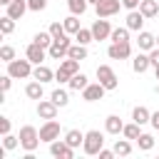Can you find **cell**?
I'll list each match as a JSON object with an SVG mask.
<instances>
[{
	"label": "cell",
	"instance_id": "1",
	"mask_svg": "<svg viewBox=\"0 0 159 159\" xmlns=\"http://www.w3.org/2000/svg\"><path fill=\"white\" fill-rule=\"evenodd\" d=\"M102 147H104V134H102L99 129H89V132H84V142H82V152H84V154L94 157V154H99Z\"/></svg>",
	"mask_w": 159,
	"mask_h": 159
},
{
	"label": "cell",
	"instance_id": "2",
	"mask_svg": "<svg viewBox=\"0 0 159 159\" xmlns=\"http://www.w3.org/2000/svg\"><path fill=\"white\" fill-rule=\"evenodd\" d=\"M17 137H20V147H22L25 152H35V149H37V144L42 142V139H40V132H37L32 124H25V127L20 129V134H17Z\"/></svg>",
	"mask_w": 159,
	"mask_h": 159
},
{
	"label": "cell",
	"instance_id": "3",
	"mask_svg": "<svg viewBox=\"0 0 159 159\" xmlns=\"http://www.w3.org/2000/svg\"><path fill=\"white\" fill-rule=\"evenodd\" d=\"M7 75L15 77V80H25V77L32 75V62L27 57L25 60H12V62H7Z\"/></svg>",
	"mask_w": 159,
	"mask_h": 159
},
{
	"label": "cell",
	"instance_id": "4",
	"mask_svg": "<svg viewBox=\"0 0 159 159\" xmlns=\"http://www.w3.org/2000/svg\"><path fill=\"white\" fill-rule=\"evenodd\" d=\"M70 47H72V40L65 35V37H57V40L47 47V55H50L52 60H65L67 52H70Z\"/></svg>",
	"mask_w": 159,
	"mask_h": 159
},
{
	"label": "cell",
	"instance_id": "5",
	"mask_svg": "<svg viewBox=\"0 0 159 159\" xmlns=\"http://www.w3.org/2000/svg\"><path fill=\"white\" fill-rule=\"evenodd\" d=\"M97 82H102L104 89H117V84H119V80H117V75H114V70L109 65L97 67Z\"/></svg>",
	"mask_w": 159,
	"mask_h": 159
},
{
	"label": "cell",
	"instance_id": "6",
	"mask_svg": "<svg viewBox=\"0 0 159 159\" xmlns=\"http://www.w3.org/2000/svg\"><path fill=\"white\" fill-rule=\"evenodd\" d=\"M119 7H124V5H122V0H99V2L94 5L97 17H112V15H117V12H119Z\"/></svg>",
	"mask_w": 159,
	"mask_h": 159
},
{
	"label": "cell",
	"instance_id": "7",
	"mask_svg": "<svg viewBox=\"0 0 159 159\" xmlns=\"http://www.w3.org/2000/svg\"><path fill=\"white\" fill-rule=\"evenodd\" d=\"M40 139H42V142H47V144H52L55 139H60V122L47 119V122L40 127Z\"/></svg>",
	"mask_w": 159,
	"mask_h": 159
},
{
	"label": "cell",
	"instance_id": "8",
	"mask_svg": "<svg viewBox=\"0 0 159 159\" xmlns=\"http://www.w3.org/2000/svg\"><path fill=\"white\" fill-rule=\"evenodd\" d=\"M50 154L57 157V159H72L75 157V147H70L65 139H55L50 144Z\"/></svg>",
	"mask_w": 159,
	"mask_h": 159
},
{
	"label": "cell",
	"instance_id": "9",
	"mask_svg": "<svg viewBox=\"0 0 159 159\" xmlns=\"http://www.w3.org/2000/svg\"><path fill=\"white\" fill-rule=\"evenodd\" d=\"M104 92H107V89H104L102 82H89V84L82 89V99H84V102H97V99L104 97Z\"/></svg>",
	"mask_w": 159,
	"mask_h": 159
},
{
	"label": "cell",
	"instance_id": "10",
	"mask_svg": "<svg viewBox=\"0 0 159 159\" xmlns=\"http://www.w3.org/2000/svg\"><path fill=\"white\" fill-rule=\"evenodd\" d=\"M107 55H109L112 60H127V57L132 55V45H129V42H112V45L107 47Z\"/></svg>",
	"mask_w": 159,
	"mask_h": 159
},
{
	"label": "cell",
	"instance_id": "11",
	"mask_svg": "<svg viewBox=\"0 0 159 159\" xmlns=\"http://www.w3.org/2000/svg\"><path fill=\"white\" fill-rule=\"evenodd\" d=\"M92 35H94V40H107L109 35H112V25L104 20V17H97L94 22H92Z\"/></svg>",
	"mask_w": 159,
	"mask_h": 159
},
{
	"label": "cell",
	"instance_id": "12",
	"mask_svg": "<svg viewBox=\"0 0 159 159\" xmlns=\"http://www.w3.org/2000/svg\"><path fill=\"white\" fill-rule=\"evenodd\" d=\"M37 114H40V119H55L57 117V104L52 99H37Z\"/></svg>",
	"mask_w": 159,
	"mask_h": 159
},
{
	"label": "cell",
	"instance_id": "13",
	"mask_svg": "<svg viewBox=\"0 0 159 159\" xmlns=\"http://www.w3.org/2000/svg\"><path fill=\"white\" fill-rule=\"evenodd\" d=\"M45 55H47V50L42 47V45H37V42H32V45H27V50H25V57L32 62V65H42V60H45Z\"/></svg>",
	"mask_w": 159,
	"mask_h": 159
},
{
	"label": "cell",
	"instance_id": "14",
	"mask_svg": "<svg viewBox=\"0 0 159 159\" xmlns=\"http://www.w3.org/2000/svg\"><path fill=\"white\" fill-rule=\"evenodd\" d=\"M30 10V5H27V0H12L10 5H7V12L5 15H10V17H15V20H20L25 12Z\"/></svg>",
	"mask_w": 159,
	"mask_h": 159
},
{
	"label": "cell",
	"instance_id": "15",
	"mask_svg": "<svg viewBox=\"0 0 159 159\" xmlns=\"http://www.w3.org/2000/svg\"><path fill=\"white\" fill-rule=\"evenodd\" d=\"M144 15H142V10H129V15H127V27L129 30H134V32H139L142 30V25H144Z\"/></svg>",
	"mask_w": 159,
	"mask_h": 159
},
{
	"label": "cell",
	"instance_id": "16",
	"mask_svg": "<svg viewBox=\"0 0 159 159\" xmlns=\"http://www.w3.org/2000/svg\"><path fill=\"white\" fill-rule=\"evenodd\" d=\"M137 45H139V50H154V47H157V37H154L152 32H147V30H139Z\"/></svg>",
	"mask_w": 159,
	"mask_h": 159
},
{
	"label": "cell",
	"instance_id": "17",
	"mask_svg": "<svg viewBox=\"0 0 159 159\" xmlns=\"http://www.w3.org/2000/svg\"><path fill=\"white\" fill-rule=\"evenodd\" d=\"M152 67V62H149V55H144V52H139L134 60H132V70L137 72V75H142V72H147Z\"/></svg>",
	"mask_w": 159,
	"mask_h": 159
},
{
	"label": "cell",
	"instance_id": "18",
	"mask_svg": "<svg viewBox=\"0 0 159 159\" xmlns=\"http://www.w3.org/2000/svg\"><path fill=\"white\" fill-rule=\"evenodd\" d=\"M139 10H142L144 17H157L159 15V2L157 0H142L139 2Z\"/></svg>",
	"mask_w": 159,
	"mask_h": 159
},
{
	"label": "cell",
	"instance_id": "19",
	"mask_svg": "<svg viewBox=\"0 0 159 159\" xmlns=\"http://www.w3.org/2000/svg\"><path fill=\"white\" fill-rule=\"evenodd\" d=\"M32 77L45 84V82H52V80H55V72H52L50 67H45V65H37V67L32 70Z\"/></svg>",
	"mask_w": 159,
	"mask_h": 159
},
{
	"label": "cell",
	"instance_id": "20",
	"mask_svg": "<svg viewBox=\"0 0 159 159\" xmlns=\"http://www.w3.org/2000/svg\"><path fill=\"white\" fill-rule=\"evenodd\" d=\"M104 129H107L109 134H119V132L124 129V122H122L117 114H109V117L104 119Z\"/></svg>",
	"mask_w": 159,
	"mask_h": 159
},
{
	"label": "cell",
	"instance_id": "21",
	"mask_svg": "<svg viewBox=\"0 0 159 159\" xmlns=\"http://www.w3.org/2000/svg\"><path fill=\"white\" fill-rule=\"evenodd\" d=\"M132 119H134L137 124H147V122H152V112H149L147 107H142V104H139V107H134V109H132Z\"/></svg>",
	"mask_w": 159,
	"mask_h": 159
},
{
	"label": "cell",
	"instance_id": "22",
	"mask_svg": "<svg viewBox=\"0 0 159 159\" xmlns=\"http://www.w3.org/2000/svg\"><path fill=\"white\" fill-rule=\"evenodd\" d=\"M67 84H70V89H75V92H82V89L89 84V80H87V75L77 72V75H72V80H70Z\"/></svg>",
	"mask_w": 159,
	"mask_h": 159
},
{
	"label": "cell",
	"instance_id": "23",
	"mask_svg": "<svg viewBox=\"0 0 159 159\" xmlns=\"http://www.w3.org/2000/svg\"><path fill=\"white\" fill-rule=\"evenodd\" d=\"M25 94H27L30 99H42V94H45V89H42V82H40V80L30 82V84L25 87Z\"/></svg>",
	"mask_w": 159,
	"mask_h": 159
},
{
	"label": "cell",
	"instance_id": "24",
	"mask_svg": "<svg viewBox=\"0 0 159 159\" xmlns=\"http://www.w3.org/2000/svg\"><path fill=\"white\" fill-rule=\"evenodd\" d=\"M65 142H67L70 147H75V149H77V147L84 142V132H80V129H70V132L65 134Z\"/></svg>",
	"mask_w": 159,
	"mask_h": 159
},
{
	"label": "cell",
	"instance_id": "25",
	"mask_svg": "<svg viewBox=\"0 0 159 159\" xmlns=\"http://www.w3.org/2000/svg\"><path fill=\"white\" fill-rule=\"evenodd\" d=\"M112 149H114V154H117V157H129V154H132V144H129V139H127V137H124V139H117Z\"/></svg>",
	"mask_w": 159,
	"mask_h": 159
},
{
	"label": "cell",
	"instance_id": "26",
	"mask_svg": "<svg viewBox=\"0 0 159 159\" xmlns=\"http://www.w3.org/2000/svg\"><path fill=\"white\" fill-rule=\"evenodd\" d=\"M109 40L112 42H129V27L127 25L124 27H114L112 35H109Z\"/></svg>",
	"mask_w": 159,
	"mask_h": 159
},
{
	"label": "cell",
	"instance_id": "27",
	"mask_svg": "<svg viewBox=\"0 0 159 159\" xmlns=\"http://www.w3.org/2000/svg\"><path fill=\"white\" fill-rule=\"evenodd\" d=\"M67 57H72V60H84V57H87V45H80V42H75V45L70 47Z\"/></svg>",
	"mask_w": 159,
	"mask_h": 159
},
{
	"label": "cell",
	"instance_id": "28",
	"mask_svg": "<svg viewBox=\"0 0 159 159\" xmlns=\"http://www.w3.org/2000/svg\"><path fill=\"white\" fill-rule=\"evenodd\" d=\"M60 67L67 72V75H77L80 72V60H72V57H65L62 62H60Z\"/></svg>",
	"mask_w": 159,
	"mask_h": 159
},
{
	"label": "cell",
	"instance_id": "29",
	"mask_svg": "<svg viewBox=\"0 0 159 159\" xmlns=\"http://www.w3.org/2000/svg\"><path fill=\"white\" fill-rule=\"evenodd\" d=\"M87 5H89V0H67V7L72 15H82L87 10Z\"/></svg>",
	"mask_w": 159,
	"mask_h": 159
},
{
	"label": "cell",
	"instance_id": "30",
	"mask_svg": "<svg viewBox=\"0 0 159 159\" xmlns=\"http://www.w3.org/2000/svg\"><path fill=\"white\" fill-rule=\"evenodd\" d=\"M62 25H65L67 35H77V30H80V20H77V15H70V17H65V20H62Z\"/></svg>",
	"mask_w": 159,
	"mask_h": 159
},
{
	"label": "cell",
	"instance_id": "31",
	"mask_svg": "<svg viewBox=\"0 0 159 159\" xmlns=\"http://www.w3.org/2000/svg\"><path fill=\"white\" fill-rule=\"evenodd\" d=\"M32 42H37V45H42V47L47 50V47H50V45L55 42V37L50 35V30H47V32H42V30H40V32H37V35L32 37Z\"/></svg>",
	"mask_w": 159,
	"mask_h": 159
},
{
	"label": "cell",
	"instance_id": "32",
	"mask_svg": "<svg viewBox=\"0 0 159 159\" xmlns=\"http://www.w3.org/2000/svg\"><path fill=\"white\" fill-rule=\"evenodd\" d=\"M50 99H52L57 107H67V102H70V94H67L65 89H55V92L50 94Z\"/></svg>",
	"mask_w": 159,
	"mask_h": 159
},
{
	"label": "cell",
	"instance_id": "33",
	"mask_svg": "<svg viewBox=\"0 0 159 159\" xmlns=\"http://www.w3.org/2000/svg\"><path fill=\"white\" fill-rule=\"evenodd\" d=\"M139 127H142V124H137V122L132 119V124H124L122 134H124L127 139H139V134H142V132H139Z\"/></svg>",
	"mask_w": 159,
	"mask_h": 159
},
{
	"label": "cell",
	"instance_id": "34",
	"mask_svg": "<svg viewBox=\"0 0 159 159\" xmlns=\"http://www.w3.org/2000/svg\"><path fill=\"white\" fill-rule=\"evenodd\" d=\"M75 40H77L80 45H89V42L94 40V35H92V30H87V27H80V30H77V35H75Z\"/></svg>",
	"mask_w": 159,
	"mask_h": 159
},
{
	"label": "cell",
	"instance_id": "35",
	"mask_svg": "<svg viewBox=\"0 0 159 159\" xmlns=\"http://www.w3.org/2000/svg\"><path fill=\"white\" fill-rule=\"evenodd\" d=\"M12 30H15V17H10V15L0 17V32L2 35H10Z\"/></svg>",
	"mask_w": 159,
	"mask_h": 159
},
{
	"label": "cell",
	"instance_id": "36",
	"mask_svg": "<svg viewBox=\"0 0 159 159\" xmlns=\"http://www.w3.org/2000/svg\"><path fill=\"white\" fill-rule=\"evenodd\" d=\"M137 144H139V149H142V152H149V149L154 147V137H152V134H139Z\"/></svg>",
	"mask_w": 159,
	"mask_h": 159
},
{
	"label": "cell",
	"instance_id": "37",
	"mask_svg": "<svg viewBox=\"0 0 159 159\" xmlns=\"http://www.w3.org/2000/svg\"><path fill=\"white\" fill-rule=\"evenodd\" d=\"M0 60H2V62H12V60H15V47L2 45V47H0Z\"/></svg>",
	"mask_w": 159,
	"mask_h": 159
},
{
	"label": "cell",
	"instance_id": "38",
	"mask_svg": "<svg viewBox=\"0 0 159 159\" xmlns=\"http://www.w3.org/2000/svg\"><path fill=\"white\" fill-rule=\"evenodd\" d=\"M50 35L57 40V37H65V35H67V30H65V25H62V22H52V25H50Z\"/></svg>",
	"mask_w": 159,
	"mask_h": 159
},
{
	"label": "cell",
	"instance_id": "39",
	"mask_svg": "<svg viewBox=\"0 0 159 159\" xmlns=\"http://www.w3.org/2000/svg\"><path fill=\"white\" fill-rule=\"evenodd\" d=\"M20 144V137H12V134H2V147L10 152V149H15Z\"/></svg>",
	"mask_w": 159,
	"mask_h": 159
},
{
	"label": "cell",
	"instance_id": "40",
	"mask_svg": "<svg viewBox=\"0 0 159 159\" xmlns=\"http://www.w3.org/2000/svg\"><path fill=\"white\" fill-rule=\"evenodd\" d=\"M72 80V75H67L62 67H57V72H55V82H60V84H65V82H70Z\"/></svg>",
	"mask_w": 159,
	"mask_h": 159
},
{
	"label": "cell",
	"instance_id": "41",
	"mask_svg": "<svg viewBox=\"0 0 159 159\" xmlns=\"http://www.w3.org/2000/svg\"><path fill=\"white\" fill-rule=\"evenodd\" d=\"M27 5H30V10H32V12H40V10H45V7H47V0H27Z\"/></svg>",
	"mask_w": 159,
	"mask_h": 159
},
{
	"label": "cell",
	"instance_id": "42",
	"mask_svg": "<svg viewBox=\"0 0 159 159\" xmlns=\"http://www.w3.org/2000/svg\"><path fill=\"white\" fill-rule=\"evenodd\" d=\"M12 80L15 77H10V75H5V77H0V89H2V94L10 89V84H12Z\"/></svg>",
	"mask_w": 159,
	"mask_h": 159
},
{
	"label": "cell",
	"instance_id": "43",
	"mask_svg": "<svg viewBox=\"0 0 159 159\" xmlns=\"http://www.w3.org/2000/svg\"><path fill=\"white\" fill-rule=\"evenodd\" d=\"M149 62H152V67H159V47L149 50Z\"/></svg>",
	"mask_w": 159,
	"mask_h": 159
},
{
	"label": "cell",
	"instance_id": "44",
	"mask_svg": "<svg viewBox=\"0 0 159 159\" xmlns=\"http://www.w3.org/2000/svg\"><path fill=\"white\" fill-rule=\"evenodd\" d=\"M0 134H10V119L0 117Z\"/></svg>",
	"mask_w": 159,
	"mask_h": 159
},
{
	"label": "cell",
	"instance_id": "45",
	"mask_svg": "<svg viewBox=\"0 0 159 159\" xmlns=\"http://www.w3.org/2000/svg\"><path fill=\"white\" fill-rule=\"evenodd\" d=\"M97 157H99V159H112V157H114V149H104V147H102Z\"/></svg>",
	"mask_w": 159,
	"mask_h": 159
},
{
	"label": "cell",
	"instance_id": "46",
	"mask_svg": "<svg viewBox=\"0 0 159 159\" xmlns=\"http://www.w3.org/2000/svg\"><path fill=\"white\" fill-rule=\"evenodd\" d=\"M139 2H142V0H122V5H124L127 10H137V7H139Z\"/></svg>",
	"mask_w": 159,
	"mask_h": 159
},
{
	"label": "cell",
	"instance_id": "47",
	"mask_svg": "<svg viewBox=\"0 0 159 159\" xmlns=\"http://www.w3.org/2000/svg\"><path fill=\"white\" fill-rule=\"evenodd\" d=\"M152 127H154V129L159 132V109H157V112L152 114Z\"/></svg>",
	"mask_w": 159,
	"mask_h": 159
},
{
	"label": "cell",
	"instance_id": "48",
	"mask_svg": "<svg viewBox=\"0 0 159 159\" xmlns=\"http://www.w3.org/2000/svg\"><path fill=\"white\" fill-rule=\"evenodd\" d=\"M10 2H12V0H0V5H5V7H7Z\"/></svg>",
	"mask_w": 159,
	"mask_h": 159
},
{
	"label": "cell",
	"instance_id": "49",
	"mask_svg": "<svg viewBox=\"0 0 159 159\" xmlns=\"http://www.w3.org/2000/svg\"><path fill=\"white\" fill-rule=\"evenodd\" d=\"M154 72H157V80H159V67H154Z\"/></svg>",
	"mask_w": 159,
	"mask_h": 159
},
{
	"label": "cell",
	"instance_id": "50",
	"mask_svg": "<svg viewBox=\"0 0 159 159\" xmlns=\"http://www.w3.org/2000/svg\"><path fill=\"white\" fill-rule=\"evenodd\" d=\"M89 2H92V5H97V0H89Z\"/></svg>",
	"mask_w": 159,
	"mask_h": 159
},
{
	"label": "cell",
	"instance_id": "51",
	"mask_svg": "<svg viewBox=\"0 0 159 159\" xmlns=\"http://www.w3.org/2000/svg\"><path fill=\"white\" fill-rule=\"evenodd\" d=\"M157 47H159V35H157Z\"/></svg>",
	"mask_w": 159,
	"mask_h": 159
}]
</instances>
